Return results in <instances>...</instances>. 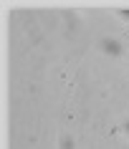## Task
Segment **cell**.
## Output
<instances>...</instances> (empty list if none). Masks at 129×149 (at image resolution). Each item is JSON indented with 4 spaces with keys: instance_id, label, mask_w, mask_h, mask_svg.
<instances>
[{
    "instance_id": "cell-1",
    "label": "cell",
    "mask_w": 129,
    "mask_h": 149,
    "mask_svg": "<svg viewBox=\"0 0 129 149\" xmlns=\"http://www.w3.org/2000/svg\"><path fill=\"white\" fill-rule=\"evenodd\" d=\"M101 46H104V51H106L109 56H119V53H121V46L116 43V40H104Z\"/></svg>"
},
{
    "instance_id": "cell-2",
    "label": "cell",
    "mask_w": 129,
    "mask_h": 149,
    "mask_svg": "<svg viewBox=\"0 0 129 149\" xmlns=\"http://www.w3.org/2000/svg\"><path fill=\"white\" fill-rule=\"evenodd\" d=\"M61 149H73V139H68V136H66V139L61 141Z\"/></svg>"
},
{
    "instance_id": "cell-3",
    "label": "cell",
    "mask_w": 129,
    "mask_h": 149,
    "mask_svg": "<svg viewBox=\"0 0 129 149\" xmlns=\"http://www.w3.org/2000/svg\"><path fill=\"white\" fill-rule=\"evenodd\" d=\"M124 129H127V132H129V121H127V124H124Z\"/></svg>"
}]
</instances>
